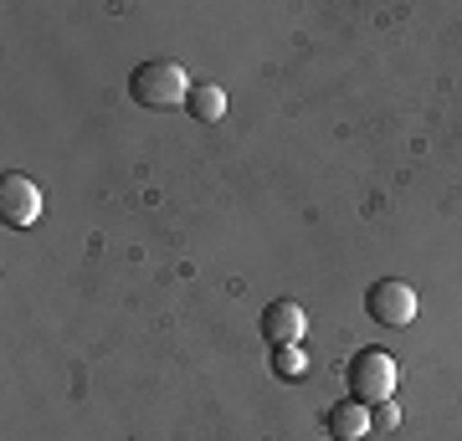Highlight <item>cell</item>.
<instances>
[{
  "mask_svg": "<svg viewBox=\"0 0 462 441\" xmlns=\"http://www.w3.org/2000/svg\"><path fill=\"white\" fill-rule=\"evenodd\" d=\"M370 426H380V431H391V426H401V406H396V400H380V406L370 410Z\"/></svg>",
  "mask_w": 462,
  "mask_h": 441,
  "instance_id": "9c48e42d",
  "label": "cell"
},
{
  "mask_svg": "<svg viewBox=\"0 0 462 441\" xmlns=\"http://www.w3.org/2000/svg\"><path fill=\"white\" fill-rule=\"evenodd\" d=\"M365 313L385 328H406L416 318V288L401 278H380L370 293H365Z\"/></svg>",
  "mask_w": 462,
  "mask_h": 441,
  "instance_id": "3957f363",
  "label": "cell"
},
{
  "mask_svg": "<svg viewBox=\"0 0 462 441\" xmlns=\"http://www.w3.org/2000/svg\"><path fill=\"white\" fill-rule=\"evenodd\" d=\"M36 216H42V190H36L32 175H5L0 180V221L5 226H36Z\"/></svg>",
  "mask_w": 462,
  "mask_h": 441,
  "instance_id": "277c9868",
  "label": "cell"
},
{
  "mask_svg": "<svg viewBox=\"0 0 462 441\" xmlns=\"http://www.w3.org/2000/svg\"><path fill=\"white\" fill-rule=\"evenodd\" d=\"M303 328H309V313L298 308L293 298H278L263 308V339L278 349V344H303Z\"/></svg>",
  "mask_w": 462,
  "mask_h": 441,
  "instance_id": "5b68a950",
  "label": "cell"
},
{
  "mask_svg": "<svg viewBox=\"0 0 462 441\" xmlns=\"http://www.w3.org/2000/svg\"><path fill=\"white\" fill-rule=\"evenodd\" d=\"M185 114L200 118V124H221V118H226V93H221L216 82H196L190 98H185Z\"/></svg>",
  "mask_w": 462,
  "mask_h": 441,
  "instance_id": "52a82bcc",
  "label": "cell"
},
{
  "mask_svg": "<svg viewBox=\"0 0 462 441\" xmlns=\"http://www.w3.org/2000/svg\"><path fill=\"white\" fill-rule=\"evenodd\" d=\"M190 72H185L175 57H149V62L134 67V78H129V93L139 108H175V103L190 98Z\"/></svg>",
  "mask_w": 462,
  "mask_h": 441,
  "instance_id": "6da1fadb",
  "label": "cell"
},
{
  "mask_svg": "<svg viewBox=\"0 0 462 441\" xmlns=\"http://www.w3.org/2000/svg\"><path fill=\"white\" fill-rule=\"evenodd\" d=\"M309 354H303V344H278L273 349V375L288 380V385H298V380H309Z\"/></svg>",
  "mask_w": 462,
  "mask_h": 441,
  "instance_id": "ba28073f",
  "label": "cell"
},
{
  "mask_svg": "<svg viewBox=\"0 0 462 441\" xmlns=\"http://www.w3.org/2000/svg\"><path fill=\"white\" fill-rule=\"evenodd\" d=\"M345 385H349V400H360V406L375 410L380 400L396 395V354L391 349H360L345 364Z\"/></svg>",
  "mask_w": 462,
  "mask_h": 441,
  "instance_id": "7a4b0ae2",
  "label": "cell"
},
{
  "mask_svg": "<svg viewBox=\"0 0 462 441\" xmlns=\"http://www.w3.org/2000/svg\"><path fill=\"white\" fill-rule=\"evenodd\" d=\"M365 431H370V406H360V400H339V406L329 410V436L334 441H360Z\"/></svg>",
  "mask_w": 462,
  "mask_h": 441,
  "instance_id": "8992f818",
  "label": "cell"
}]
</instances>
